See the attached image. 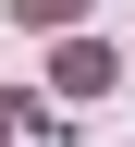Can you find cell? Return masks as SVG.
Returning <instances> with one entry per match:
<instances>
[{
  "label": "cell",
  "mask_w": 135,
  "mask_h": 147,
  "mask_svg": "<svg viewBox=\"0 0 135 147\" xmlns=\"http://www.w3.org/2000/svg\"><path fill=\"white\" fill-rule=\"evenodd\" d=\"M12 12H25V25H74L86 0H12Z\"/></svg>",
  "instance_id": "cell-2"
},
{
  "label": "cell",
  "mask_w": 135,
  "mask_h": 147,
  "mask_svg": "<svg viewBox=\"0 0 135 147\" xmlns=\"http://www.w3.org/2000/svg\"><path fill=\"white\" fill-rule=\"evenodd\" d=\"M98 86H111V49H86V37H74V49H62V98H98Z\"/></svg>",
  "instance_id": "cell-1"
}]
</instances>
